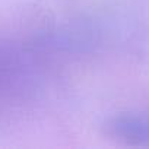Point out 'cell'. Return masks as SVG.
Instances as JSON below:
<instances>
[{
	"label": "cell",
	"mask_w": 149,
	"mask_h": 149,
	"mask_svg": "<svg viewBox=\"0 0 149 149\" xmlns=\"http://www.w3.org/2000/svg\"><path fill=\"white\" fill-rule=\"evenodd\" d=\"M13 67L9 61H6L5 57H0V78H6L12 73Z\"/></svg>",
	"instance_id": "cell-2"
},
{
	"label": "cell",
	"mask_w": 149,
	"mask_h": 149,
	"mask_svg": "<svg viewBox=\"0 0 149 149\" xmlns=\"http://www.w3.org/2000/svg\"><path fill=\"white\" fill-rule=\"evenodd\" d=\"M102 130L116 142L130 146H149V114L113 116L104 121Z\"/></svg>",
	"instance_id": "cell-1"
}]
</instances>
